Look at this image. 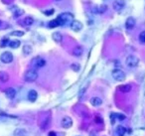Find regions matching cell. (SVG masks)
Segmentation results:
<instances>
[{"label": "cell", "mask_w": 145, "mask_h": 136, "mask_svg": "<svg viewBox=\"0 0 145 136\" xmlns=\"http://www.w3.org/2000/svg\"><path fill=\"white\" fill-rule=\"evenodd\" d=\"M71 29L75 32H79L82 29V24L78 20H72L71 22Z\"/></svg>", "instance_id": "7"}, {"label": "cell", "mask_w": 145, "mask_h": 136, "mask_svg": "<svg viewBox=\"0 0 145 136\" xmlns=\"http://www.w3.org/2000/svg\"><path fill=\"white\" fill-rule=\"evenodd\" d=\"M113 115H114V117H117V119L119 120H124L125 119V115H123V114H119V113H112Z\"/></svg>", "instance_id": "30"}, {"label": "cell", "mask_w": 145, "mask_h": 136, "mask_svg": "<svg viewBox=\"0 0 145 136\" xmlns=\"http://www.w3.org/2000/svg\"><path fill=\"white\" fill-rule=\"evenodd\" d=\"M48 136H57V134L55 133L54 131H51V132H49V135Z\"/></svg>", "instance_id": "35"}, {"label": "cell", "mask_w": 145, "mask_h": 136, "mask_svg": "<svg viewBox=\"0 0 145 136\" xmlns=\"http://www.w3.org/2000/svg\"><path fill=\"white\" fill-rule=\"evenodd\" d=\"M138 63H139V59L135 56H128L126 58V61H125L126 66L129 68H135V67H137Z\"/></svg>", "instance_id": "4"}, {"label": "cell", "mask_w": 145, "mask_h": 136, "mask_svg": "<svg viewBox=\"0 0 145 136\" xmlns=\"http://www.w3.org/2000/svg\"><path fill=\"white\" fill-rule=\"evenodd\" d=\"M138 39H139V42H140L141 44H145V31H142V32L139 34Z\"/></svg>", "instance_id": "27"}, {"label": "cell", "mask_w": 145, "mask_h": 136, "mask_svg": "<svg viewBox=\"0 0 145 136\" xmlns=\"http://www.w3.org/2000/svg\"><path fill=\"white\" fill-rule=\"evenodd\" d=\"M61 125H62V127H64V128H70V127H72V118L69 117V116L63 117L62 121H61Z\"/></svg>", "instance_id": "8"}, {"label": "cell", "mask_w": 145, "mask_h": 136, "mask_svg": "<svg viewBox=\"0 0 145 136\" xmlns=\"http://www.w3.org/2000/svg\"><path fill=\"white\" fill-rule=\"evenodd\" d=\"M90 102H91V104L92 106H100V105L102 104V100H101V98L98 97V96H94V97L91 98V101H90Z\"/></svg>", "instance_id": "15"}, {"label": "cell", "mask_w": 145, "mask_h": 136, "mask_svg": "<svg viewBox=\"0 0 145 136\" xmlns=\"http://www.w3.org/2000/svg\"><path fill=\"white\" fill-rule=\"evenodd\" d=\"M32 47L30 45H25L24 47H23V54H25L26 56L27 55H30L31 53H32Z\"/></svg>", "instance_id": "23"}, {"label": "cell", "mask_w": 145, "mask_h": 136, "mask_svg": "<svg viewBox=\"0 0 145 136\" xmlns=\"http://www.w3.org/2000/svg\"><path fill=\"white\" fill-rule=\"evenodd\" d=\"M21 44V42L19 40H12L9 42V47L12 49H17Z\"/></svg>", "instance_id": "21"}, {"label": "cell", "mask_w": 145, "mask_h": 136, "mask_svg": "<svg viewBox=\"0 0 145 136\" xmlns=\"http://www.w3.org/2000/svg\"><path fill=\"white\" fill-rule=\"evenodd\" d=\"M135 19L133 18V17H128L126 19V21H125V27L126 29L128 30H131V29H133L134 26H135Z\"/></svg>", "instance_id": "10"}, {"label": "cell", "mask_w": 145, "mask_h": 136, "mask_svg": "<svg viewBox=\"0 0 145 136\" xmlns=\"http://www.w3.org/2000/svg\"><path fill=\"white\" fill-rule=\"evenodd\" d=\"M54 13V9H51V11H46L45 14L46 15H52Z\"/></svg>", "instance_id": "34"}, {"label": "cell", "mask_w": 145, "mask_h": 136, "mask_svg": "<svg viewBox=\"0 0 145 136\" xmlns=\"http://www.w3.org/2000/svg\"><path fill=\"white\" fill-rule=\"evenodd\" d=\"M111 75H112V78L117 82H123L125 80V77H126L124 72L119 70V69H114L111 72Z\"/></svg>", "instance_id": "2"}, {"label": "cell", "mask_w": 145, "mask_h": 136, "mask_svg": "<svg viewBox=\"0 0 145 136\" xmlns=\"http://www.w3.org/2000/svg\"><path fill=\"white\" fill-rule=\"evenodd\" d=\"M83 53V49H82V47L81 46H78V47H76L74 50H72V55L74 56H76V57H81Z\"/></svg>", "instance_id": "17"}, {"label": "cell", "mask_w": 145, "mask_h": 136, "mask_svg": "<svg viewBox=\"0 0 145 136\" xmlns=\"http://www.w3.org/2000/svg\"><path fill=\"white\" fill-rule=\"evenodd\" d=\"M46 65V61L41 58V57H36L34 58L32 61H31V66L33 67V69H40V68H43Z\"/></svg>", "instance_id": "3"}, {"label": "cell", "mask_w": 145, "mask_h": 136, "mask_svg": "<svg viewBox=\"0 0 145 136\" xmlns=\"http://www.w3.org/2000/svg\"><path fill=\"white\" fill-rule=\"evenodd\" d=\"M12 36H17V37H22L24 35V32L23 31H13L11 33Z\"/></svg>", "instance_id": "28"}, {"label": "cell", "mask_w": 145, "mask_h": 136, "mask_svg": "<svg viewBox=\"0 0 145 136\" xmlns=\"http://www.w3.org/2000/svg\"><path fill=\"white\" fill-rule=\"evenodd\" d=\"M0 25H1V21H0Z\"/></svg>", "instance_id": "36"}, {"label": "cell", "mask_w": 145, "mask_h": 136, "mask_svg": "<svg viewBox=\"0 0 145 136\" xmlns=\"http://www.w3.org/2000/svg\"><path fill=\"white\" fill-rule=\"evenodd\" d=\"M125 6V0H115L112 4V7L113 9L119 11V10H122Z\"/></svg>", "instance_id": "6"}, {"label": "cell", "mask_w": 145, "mask_h": 136, "mask_svg": "<svg viewBox=\"0 0 145 136\" xmlns=\"http://www.w3.org/2000/svg\"><path fill=\"white\" fill-rule=\"evenodd\" d=\"M9 81V75L6 72H0V82H7Z\"/></svg>", "instance_id": "18"}, {"label": "cell", "mask_w": 145, "mask_h": 136, "mask_svg": "<svg viewBox=\"0 0 145 136\" xmlns=\"http://www.w3.org/2000/svg\"><path fill=\"white\" fill-rule=\"evenodd\" d=\"M93 13H99V14H102V13H104V12H106V10H107V6L106 5H104V4H102V5H100V6H95V7H93Z\"/></svg>", "instance_id": "11"}, {"label": "cell", "mask_w": 145, "mask_h": 136, "mask_svg": "<svg viewBox=\"0 0 145 136\" xmlns=\"http://www.w3.org/2000/svg\"><path fill=\"white\" fill-rule=\"evenodd\" d=\"M86 90H87V86H84V88L82 89V91H80V96H82V95H83V93H84V91H86Z\"/></svg>", "instance_id": "33"}, {"label": "cell", "mask_w": 145, "mask_h": 136, "mask_svg": "<svg viewBox=\"0 0 145 136\" xmlns=\"http://www.w3.org/2000/svg\"><path fill=\"white\" fill-rule=\"evenodd\" d=\"M37 97H38V93H37L36 91L31 90V91L28 92V100H30V101H32V102L36 101Z\"/></svg>", "instance_id": "13"}, {"label": "cell", "mask_w": 145, "mask_h": 136, "mask_svg": "<svg viewBox=\"0 0 145 136\" xmlns=\"http://www.w3.org/2000/svg\"><path fill=\"white\" fill-rule=\"evenodd\" d=\"M26 130L25 129H21V128H18L14 131V136H26Z\"/></svg>", "instance_id": "22"}, {"label": "cell", "mask_w": 145, "mask_h": 136, "mask_svg": "<svg viewBox=\"0 0 145 136\" xmlns=\"http://www.w3.org/2000/svg\"><path fill=\"white\" fill-rule=\"evenodd\" d=\"M1 62L4 64H9L13 61V54L11 52H4L0 56Z\"/></svg>", "instance_id": "5"}, {"label": "cell", "mask_w": 145, "mask_h": 136, "mask_svg": "<svg viewBox=\"0 0 145 136\" xmlns=\"http://www.w3.org/2000/svg\"><path fill=\"white\" fill-rule=\"evenodd\" d=\"M94 122L95 123H102L103 120H102V118L100 117V116H95L94 117Z\"/></svg>", "instance_id": "32"}, {"label": "cell", "mask_w": 145, "mask_h": 136, "mask_svg": "<svg viewBox=\"0 0 145 136\" xmlns=\"http://www.w3.org/2000/svg\"><path fill=\"white\" fill-rule=\"evenodd\" d=\"M38 79V72L35 69H30L26 71V73L24 75V80L28 82H35Z\"/></svg>", "instance_id": "1"}, {"label": "cell", "mask_w": 145, "mask_h": 136, "mask_svg": "<svg viewBox=\"0 0 145 136\" xmlns=\"http://www.w3.org/2000/svg\"><path fill=\"white\" fill-rule=\"evenodd\" d=\"M71 69H72V71H75V72H79L80 69H81V66H80V64L74 63L71 65Z\"/></svg>", "instance_id": "25"}, {"label": "cell", "mask_w": 145, "mask_h": 136, "mask_svg": "<svg viewBox=\"0 0 145 136\" xmlns=\"http://www.w3.org/2000/svg\"><path fill=\"white\" fill-rule=\"evenodd\" d=\"M59 18L61 19L62 21H63L64 23L66 24V23H68L70 20H72L74 18V16H72L71 13H68V12H66V13H62V14H60L59 16H58Z\"/></svg>", "instance_id": "9"}, {"label": "cell", "mask_w": 145, "mask_h": 136, "mask_svg": "<svg viewBox=\"0 0 145 136\" xmlns=\"http://www.w3.org/2000/svg\"><path fill=\"white\" fill-rule=\"evenodd\" d=\"M118 90L121 92H129L131 91V85L130 84H122L118 86Z\"/></svg>", "instance_id": "20"}, {"label": "cell", "mask_w": 145, "mask_h": 136, "mask_svg": "<svg viewBox=\"0 0 145 136\" xmlns=\"http://www.w3.org/2000/svg\"><path fill=\"white\" fill-rule=\"evenodd\" d=\"M50 121H51V118H50V116H46V117H44L43 119H42L41 123H40V128H41L42 130H45L46 128L49 126Z\"/></svg>", "instance_id": "12"}, {"label": "cell", "mask_w": 145, "mask_h": 136, "mask_svg": "<svg viewBox=\"0 0 145 136\" xmlns=\"http://www.w3.org/2000/svg\"><path fill=\"white\" fill-rule=\"evenodd\" d=\"M5 94H6V96H7L8 98L12 100V98H14L15 95H16V91H15L13 88H9V89H7V90L5 91Z\"/></svg>", "instance_id": "14"}, {"label": "cell", "mask_w": 145, "mask_h": 136, "mask_svg": "<svg viewBox=\"0 0 145 136\" xmlns=\"http://www.w3.org/2000/svg\"><path fill=\"white\" fill-rule=\"evenodd\" d=\"M49 26H50V28L59 27V23H58L57 19H54V20H51V21L49 22Z\"/></svg>", "instance_id": "26"}, {"label": "cell", "mask_w": 145, "mask_h": 136, "mask_svg": "<svg viewBox=\"0 0 145 136\" xmlns=\"http://www.w3.org/2000/svg\"><path fill=\"white\" fill-rule=\"evenodd\" d=\"M24 14V10L22 9H17L15 12H14V17H19V16H21V15H23Z\"/></svg>", "instance_id": "29"}, {"label": "cell", "mask_w": 145, "mask_h": 136, "mask_svg": "<svg viewBox=\"0 0 145 136\" xmlns=\"http://www.w3.org/2000/svg\"><path fill=\"white\" fill-rule=\"evenodd\" d=\"M9 40H7V39H4V40H2L1 41V43H0V47L1 48H4L6 45H9Z\"/></svg>", "instance_id": "31"}, {"label": "cell", "mask_w": 145, "mask_h": 136, "mask_svg": "<svg viewBox=\"0 0 145 136\" xmlns=\"http://www.w3.org/2000/svg\"><path fill=\"white\" fill-rule=\"evenodd\" d=\"M33 22H34V19L32 17H30V16H28V17L24 19V25L25 26H31L33 24Z\"/></svg>", "instance_id": "24"}, {"label": "cell", "mask_w": 145, "mask_h": 136, "mask_svg": "<svg viewBox=\"0 0 145 136\" xmlns=\"http://www.w3.org/2000/svg\"><path fill=\"white\" fill-rule=\"evenodd\" d=\"M125 132H126V129L123 126H117L115 129V134L117 136H124Z\"/></svg>", "instance_id": "19"}, {"label": "cell", "mask_w": 145, "mask_h": 136, "mask_svg": "<svg viewBox=\"0 0 145 136\" xmlns=\"http://www.w3.org/2000/svg\"><path fill=\"white\" fill-rule=\"evenodd\" d=\"M52 39L57 43H61L62 40H63V36H62V34L60 32H55V33L52 34Z\"/></svg>", "instance_id": "16"}]
</instances>
